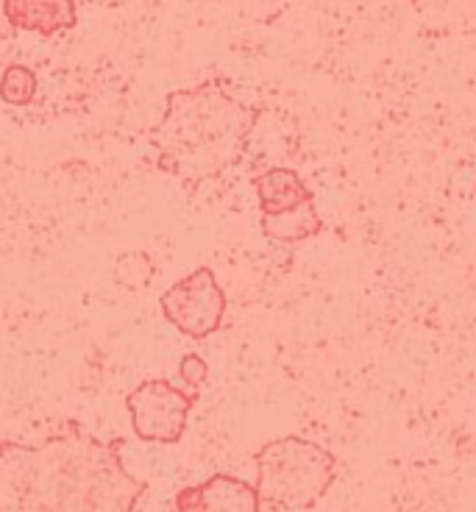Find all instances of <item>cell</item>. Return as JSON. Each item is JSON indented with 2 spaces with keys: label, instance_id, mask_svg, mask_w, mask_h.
<instances>
[{
  "label": "cell",
  "instance_id": "7a4b0ae2",
  "mask_svg": "<svg viewBox=\"0 0 476 512\" xmlns=\"http://www.w3.org/2000/svg\"><path fill=\"white\" fill-rule=\"evenodd\" d=\"M262 109L234 98L218 78L173 90L151 131L156 167L198 187L243 162Z\"/></svg>",
  "mask_w": 476,
  "mask_h": 512
},
{
  "label": "cell",
  "instance_id": "7c38bea8",
  "mask_svg": "<svg viewBox=\"0 0 476 512\" xmlns=\"http://www.w3.org/2000/svg\"><path fill=\"white\" fill-rule=\"evenodd\" d=\"M179 379L190 390H201L204 382L209 379V365L204 362V357H198V354H184L179 362Z\"/></svg>",
  "mask_w": 476,
  "mask_h": 512
},
{
  "label": "cell",
  "instance_id": "9c48e42d",
  "mask_svg": "<svg viewBox=\"0 0 476 512\" xmlns=\"http://www.w3.org/2000/svg\"><path fill=\"white\" fill-rule=\"evenodd\" d=\"M259 229L273 243L296 245L318 237L323 231V218L321 212H318V206H315V198H312L307 204L287 209L282 215H262Z\"/></svg>",
  "mask_w": 476,
  "mask_h": 512
},
{
  "label": "cell",
  "instance_id": "5b68a950",
  "mask_svg": "<svg viewBox=\"0 0 476 512\" xmlns=\"http://www.w3.org/2000/svg\"><path fill=\"white\" fill-rule=\"evenodd\" d=\"M162 315L170 326L190 340H206L220 332L226 318V293L212 268H198L168 287L159 298Z\"/></svg>",
  "mask_w": 476,
  "mask_h": 512
},
{
  "label": "cell",
  "instance_id": "8fae6325",
  "mask_svg": "<svg viewBox=\"0 0 476 512\" xmlns=\"http://www.w3.org/2000/svg\"><path fill=\"white\" fill-rule=\"evenodd\" d=\"M154 273V259L145 251H129V254L117 256L115 268H112L115 282L126 290H145L154 279Z\"/></svg>",
  "mask_w": 476,
  "mask_h": 512
},
{
  "label": "cell",
  "instance_id": "8992f818",
  "mask_svg": "<svg viewBox=\"0 0 476 512\" xmlns=\"http://www.w3.org/2000/svg\"><path fill=\"white\" fill-rule=\"evenodd\" d=\"M173 512H262L257 487L232 474H212L201 485L181 487Z\"/></svg>",
  "mask_w": 476,
  "mask_h": 512
},
{
  "label": "cell",
  "instance_id": "ba28073f",
  "mask_svg": "<svg viewBox=\"0 0 476 512\" xmlns=\"http://www.w3.org/2000/svg\"><path fill=\"white\" fill-rule=\"evenodd\" d=\"M251 187L257 192L262 215H282L287 209H296L315 198V192L309 190L307 181L301 179L293 167H271V170L254 176Z\"/></svg>",
  "mask_w": 476,
  "mask_h": 512
},
{
  "label": "cell",
  "instance_id": "52a82bcc",
  "mask_svg": "<svg viewBox=\"0 0 476 512\" xmlns=\"http://www.w3.org/2000/svg\"><path fill=\"white\" fill-rule=\"evenodd\" d=\"M76 3L78 0H3V14L17 31L53 37L76 26Z\"/></svg>",
  "mask_w": 476,
  "mask_h": 512
},
{
  "label": "cell",
  "instance_id": "277c9868",
  "mask_svg": "<svg viewBox=\"0 0 476 512\" xmlns=\"http://www.w3.org/2000/svg\"><path fill=\"white\" fill-rule=\"evenodd\" d=\"M198 401V390H181L168 379H148L126 396L131 432L142 443L173 446L184 437L187 418Z\"/></svg>",
  "mask_w": 476,
  "mask_h": 512
},
{
  "label": "cell",
  "instance_id": "4fadbf2b",
  "mask_svg": "<svg viewBox=\"0 0 476 512\" xmlns=\"http://www.w3.org/2000/svg\"><path fill=\"white\" fill-rule=\"evenodd\" d=\"M474 198H476V187H474Z\"/></svg>",
  "mask_w": 476,
  "mask_h": 512
},
{
  "label": "cell",
  "instance_id": "30bf717a",
  "mask_svg": "<svg viewBox=\"0 0 476 512\" xmlns=\"http://www.w3.org/2000/svg\"><path fill=\"white\" fill-rule=\"evenodd\" d=\"M37 95V76L26 64H9L0 76V101L9 106H28Z\"/></svg>",
  "mask_w": 476,
  "mask_h": 512
},
{
  "label": "cell",
  "instance_id": "6da1fadb",
  "mask_svg": "<svg viewBox=\"0 0 476 512\" xmlns=\"http://www.w3.org/2000/svg\"><path fill=\"white\" fill-rule=\"evenodd\" d=\"M123 446L78 421L42 443L0 440V512H134L148 482L126 471Z\"/></svg>",
  "mask_w": 476,
  "mask_h": 512
},
{
  "label": "cell",
  "instance_id": "3957f363",
  "mask_svg": "<svg viewBox=\"0 0 476 512\" xmlns=\"http://www.w3.org/2000/svg\"><path fill=\"white\" fill-rule=\"evenodd\" d=\"M257 487L262 507L298 512L315 507L337 479V457L307 437L284 435L268 440L254 454Z\"/></svg>",
  "mask_w": 476,
  "mask_h": 512
}]
</instances>
